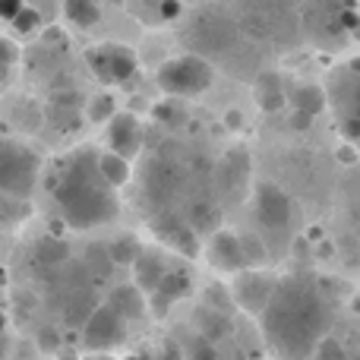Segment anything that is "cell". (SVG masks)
Instances as JSON below:
<instances>
[{"label":"cell","mask_w":360,"mask_h":360,"mask_svg":"<svg viewBox=\"0 0 360 360\" xmlns=\"http://www.w3.org/2000/svg\"><path fill=\"white\" fill-rule=\"evenodd\" d=\"M259 323L269 348L281 360H310L329 338L332 304L310 275H288L278 278Z\"/></svg>","instance_id":"obj_1"},{"label":"cell","mask_w":360,"mask_h":360,"mask_svg":"<svg viewBox=\"0 0 360 360\" xmlns=\"http://www.w3.org/2000/svg\"><path fill=\"white\" fill-rule=\"evenodd\" d=\"M54 205L63 221L76 231L114 221L120 205L114 196V186L101 174L98 152L76 149L70 158H63L54 177Z\"/></svg>","instance_id":"obj_2"},{"label":"cell","mask_w":360,"mask_h":360,"mask_svg":"<svg viewBox=\"0 0 360 360\" xmlns=\"http://www.w3.org/2000/svg\"><path fill=\"white\" fill-rule=\"evenodd\" d=\"M41 162L25 143L0 136V193L13 199H29L38 186Z\"/></svg>","instance_id":"obj_3"},{"label":"cell","mask_w":360,"mask_h":360,"mask_svg":"<svg viewBox=\"0 0 360 360\" xmlns=\"http://www.w3.org/2000/svg\"><path fill=\"white\" fill-rule=\"evenodd\" d=\"M212 79H215V70L199 54L171 57L155 73L158 89H162L168 98H193V95H202V92H209Z\"/></svg>","instance_id":"obj_4"},{"label":"cell","mask_w":360,"mask_h":360,"mask_svg":"<svg viewBox=\"0 0 360 360\" xmlns=\"http://www.w3.org/2000/svg\"><path fill=\"white\" fill-rule=\"evenodd\" d=\"M186 41H193L199 57L205 54H228L237 44V25L221 10H199L193 22L186 25Z\"/></svg>","instance_id":"obj_5"},{"label":"cell","mask_w":360,"mask_h":360,"mask_svg":"<svg viewBox=\"0 0 360 360\" xmlns=\"http://www.w3.org/2000/svg\"><path fill=\"white\" fill-rule=\"evenodd\" d=\"M86 63L92 70V76L105 86H120L136 73V51L127 48L120 41H101L95 48L86 51Z\"/></svg>","instance_id":"obj_6"},{"label":"cell","mask_w":360,"mask_h":360,"mask_svg":"<svg viewBox=\"0 0 360 360\" xmlns=\"http://www.w3.org/2000/svg\"><path fill=\"white\" fill-rule=\"evenodd\" d=\"M332 108H335L338 117V130L351 143H360V60L351 63L348 73L335 76V82H332Z\"/></svg>","instance_id":"obj_7"},{"label":"cell","mask_w":360,"mask_h":360,"mask_svg":"<svg viewBox=\"0 0 360 360\" xmlns=\"http://www.w3.org/2000/svg\"><path fill=\"white\" fill-rule=\"evenodd\" d=\"M127 338V319L111 304L95 307V313L82 326V345L89 351H111Z\"/></svg>","instance_id":"obj_8"},{"label":"cell","mask_w":360,"mask_h":360,"mask_svg":"<svg viewBox=\"0 0 360 360\" xmlns=\"http://www.w3.org/2000/svg\"><path fill=\"white\" fill-rule=\"evenodd\" d=\"M256 218L269 231H285L294 218L291 196L275 184H259L256 186Z\"/></svg>","instance_id":"obj_9"},{"label":"cell","mask_w":360,"mask_h":360,"mask_svg":"<svg viewBox=\"0 0 360 360\" xmlns=\"http://www.w3.org/2000/svg\"><path fill=\"white\" fill-rule=\"evenodd\" d=\"M209 262L218 272H234V275L250 272L247 256H243V247H240V234H234V231H215L209 240Z\"/></svg>","instance_id":"obj_10"},{"label":"cell","mask_w":360,"mask_h":360,"mask_svg":"<svg viewBox=\"0 0 360 360\" xmlns=\"http://www.w3.org/2000/svg\"><path fill=\"white\" fill-rule=\"evenodd\" d=\"M275 285H278V281L266 278V275H259V272H243V275H237L234 300L243 310L262 316V310L269 307V300H272V294H275Z\"/></svg>","instance_id":"obj_11"},{"label":"cell","mask_w":360,"mask_h":360,"mask_svg":"<svg viewBox=\"0 0 360 360\" xmlns=\"http://www.w3.org/2000/svg\"><path fill=\"white\" fill-rule=\"evenodd\" d=\"M108 143H111L114 155L130 162L139 152V146H143V124H139L136 114H127V111L117 114V117L111 120V127H108Z\"/></svg>","instance_id":"obj_12"},{"label":"cell","mask_w":360,"mask_h":360,"mask_svg":"<svg viewBox=\"0 0 360 360\" xmlns=\"http://www.w3.org/2000/svg\"><path fill=\"white\" fill-rule=\"evenodd\" d=\"M168 262H165L162 253H155V250H143L139 253V259L133 262V281H136V288L143 294H155L158 285H162L165 278H168Z\"/></svg>","instance_id":"obj_13"},{"label":"cell","mask_w":360,"mask_h":360,"mask_svg":"<svg viewBox=\"0 0 360 360\" xmlns=\"http://www.w3.org/2000/svg\"><path fill=\"white\" fill-rule=\"evenodd\" d=\"M186 291H190V275H186V272H177V269H171L168 278H165L162 285H158V291L149 297L152 313H155V316H165V313H168L180 297H186Z\"/></svg>","instance_id":"obj_14"},{"label":"cell","mask_w":360,"mask_h":360,"mask_svg":"<svg viewBox=\"0 0 360 360\" xmlns=\"http://www.w3.org/2000/svg\"><path fill=\"white\" fill-rule=\"evenodd\" d=\"M253 98H256V105L262 108L266 114H275V111H281L285 108V82H281V76L275 73V70H262L259 76H256V82H253Z\"/></svg>","instance_id":"obj_15"},{"label":"cell","mask_w":360,"mask_h":360,"mask_svg":"<svg viewBox=\"0 0 360 360\" xmlns=\"http://www.w3.org/2000/svg\"><path fill=\"white\" fill-rule=\"evenodd\" d=\"M63 16L76 29H92L101 22V4L98 0H63Z\"/></svg>","instance_id":"obj_16"},{"label":"cell","mask_w":360,"mask_h":360,"mask_svg":"<svg viewBox=\"0 0 360 360\" xmlns=\"http://www.w3.org/2000/svg\"><path fill=\"white\" fill-rule=\"evenodd\" d=\"M108 304H111L114 310L127 319V323H130V319H136V316H143V310H146V297H143V291H139L136 285H133V288L130 285L114 288Z\"/></svg>","instance_id":"obj_17"},{"label":"cell","mask_w":360,"mask_h":360,"mask_svg":"<svg viewBox=\"0 0 360 360\" xmlns=\"http://www.w3.org/2000/svg\"><path fill=\"white\" fill-rule=\"evenodd\" d=\"M291 101H294V111L316 117V114L326 108L329 95H326L323 86H297V89H294V95H291Z\"/></svg>","instance_id":"obj_18"},{"label":"cell","mask_w":360,"mask_h":360,"mask_svg":"<svg viewBox=\"0 0 360 360\" xmlns=\"http://www.w3.org/2000/svg\"><path fill=\"white\" fill-rule=\"evenodd\" d=\"M98 165H101V174H105L108 184L117 190V186H124L127 180H130V162L120 155H114V152H105V155H98Z\"/></svg>","instance_id":"obj_19"},{"label":"cell","mask_w":360,"mask_h":360,"mask_svg":"<svg viewBox=\"0 0 360 360\" xmlns=\"http://www.w3.org/2000/svg\"><path fill=\"white\" fill-rule=\"evenodd\" d=\"M139 253H143V247H136V240H133L130 234L117 237V240L108 247V259H111L114 266H133V262L139 259Z\"/></svg>","instance_id":"obj_20"},{"label":"cell","mask_w":360,"mask_h":360,"mask_svg":"<svg viewBox=\"0 0 360 360\" xmlns=\"http://www.w3.org/2000/svg\"><path fill=\"white\" fill-rule=\"evenodd\" d=\"M240 247H243V256H247L250 272L269 262V250H266V243H262L259 234H240Z\"/></svg>","instance_id":"obj_21"},{"label":"cell","mask_w":360,"mask_h":360,"mask_svg":"<svg viewBox=\"0 0 360 360\" xmlns=\"http://www.w3.org/2000/svg\"><path fill=\"white\" fill-rule=\"evenodd\" d=\"M117 114H114V98L111 95H95V101L89 105V120H114Z\"/></svg>","instance_id":"obj_22"},{"label":"cell","mask_w":360,"mask_h":360,"mask_svg":"<svg viewBox=\"0 0 360 360\" xmlns=\"http://www.w3.org/2000/svg\"><path fill=\"white\" fill-rule=\"evenodd\" d=\"M186 360H218V351H215V345H212L209 338L196 335L193 338V345H190V351H186Z\"/></svg>","instance_id":"obj_23"},{"label":"cell","mask_w":360,"mask_h":360,"mask_svg":"<svg viewBox=\"0 0 360 360\" xmlns=\"http://www.w3.org/2000/svg\"><path fill=\"white\" fill-rule=\"evenodd\" d=\"M38 22H41V16H38V13L32 10V6H25V10L19 13L16 19H13V29H16L19 35H29L32 29H38Z\"/></svg>","instance_id":"obj_24"},{"label":"cell","mask_w":360,"mask_h":360,"mask_svg":"<svg viewBox=\"0 0 360 360\" xmlns=\"http://www.w3.org/2000/svg\"><path fill=\"white\" fill-rule=\"evenodd\" d=\"M316 360H345V351L335 338H326L323 345L316 348Z\"/></svg>","instance_id":"obj_25"},{"label":"cell","mask_w":360,"mask_h":360,"mask_svg":"<svg viewBox=\"0 0 360 360\" xmlns=\"http://www.w3.org/2000/svg\"><path fill=\"white\" fill-rule=\"evenodd\" d=\"M16 63V48H13L6 38H0V79H4V73Z\"/></svg>","instance_id":"obj_26"},{"label":"cell","mask_w":360,"mask_h":360,"mask_svg":"<svg viewBox=\"0 0 360 360\" xmlns=\"http://www.w3.org/2000/svg\"><path fill=\"white\" fill-rule=\"evenodd\" d=\"M38 348H41V351H57V348H60V335H57V329L44 326V329L38 332Z\"/></svg>","instance_id":"obj_27"},{"label":"cell","mask_w":360,"mask_h":360,"mask_svg":"<svg viewBox=\"0 0 360 360\" xmlns=\"http://www.w3.org/2000/svg\"><path fill=\"white\" fill-rule=\"evenodd\" d=\"M25 10V0H0V19H16Z\"/></svg>","instance_id":"obj_28"},{"label":"cell","mask_w":360,"mask_h":360,"mask_svg":"<svg viewBox=\"0 0 360 360\" xmlns=\"http://www.w3.org/2000/svg\"><path fill=\"white\" fill-rule=\"evenodd\" d=\"M310 124H313L310 114H300V111H294V114H291V127H294V130H307Z\"/></svg>","instance_id":"obj_29"},{"label":"cell","mask_w":360,"mask_h":360,"mask_svg":"<svg viewBox=\"0 0 360 360\" xmlns=\"http://www.w3.org/2000/svg\"><path fill=\"white\" fill-rule=\"evenodd\" d=\"M6 351H10V345H6V338H4V335H0V360H4V357H6Z\"/></svg>","instance_id":"obj_30"},{"label":"cell","mask_w":360,"mask_h":360,"mask_svg":"<svg viewBox=\"0 0 360 360\" xmlns=\"http://www.w3.org/2000/svg\"><path fill=\"white\" fill-rule=\"evenodd\" d=\"M4 329H6V316L0 313V335H4Z\"/></svg>","instance_id":"obj_31"},{"label":"cell","mask_w":360,"mask_h":360,"mask_svg":"<svg viewBox=\"0 0 360 360\" xmlns=\"http://www.w3.org/2000/svg\"><path fill=\"white\" fill-rule=\"evenodd\" d=\"M127 360H149V354H146V357L143 354H133V357H127Z\"/></svg>","instance_id":"obj_32"}]
</instances>
